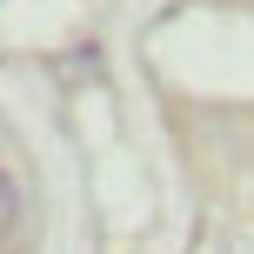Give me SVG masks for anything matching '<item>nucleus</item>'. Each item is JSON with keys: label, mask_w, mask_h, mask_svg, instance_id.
Returning <instances> with one entry per match:
<instances>
[{"label": "nucleus", "mask_w": 254, "mask_h": 254, "mask_svg": "<svg viewBox=\"0 0 254 254\" xmlns=\"http://www.w3.org/2000/svg\"><path fill=\"white\" fill-rule=\"evenodd\" d=\"M13 228H20V181L0 167V241H7Z\"/></svg>", "instance_id": "obj_1"}]
</instances>
